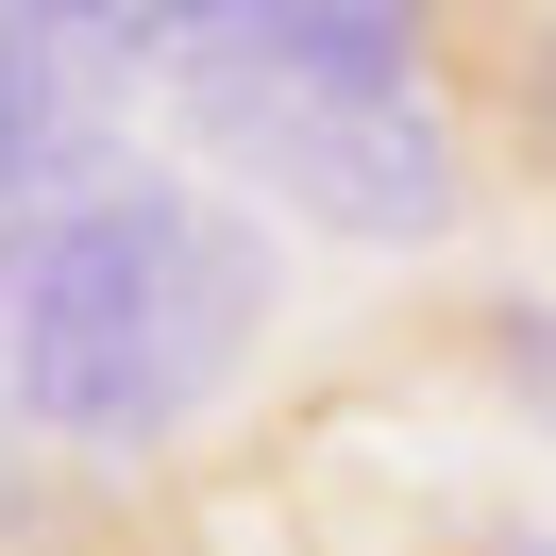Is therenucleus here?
Returning a JSON list of instances; mask_svg holds the SVG:
<instances>
[{
  "label": "nucleus",
  "instance_id": "obj_1",
  "mask_svg": "<svg viewBox=\"0 0 556 556\" xmlns=\"http://www.w3.org/2000/svg\"><path fill=\"white\" fill-rule=\"evenodd\" d=\"M270 219L237 186L136 169L68 219H0V421L68 472H152L270 354Z\"/></svg>",
  "mask_w": 556,
  "mask_h": 556
},
{
  "label": "nucleus",
  "instance_id": "obj_2",
  "mask_svg": "<svg viewBox=\"0 0 556 556\" xmlns=\"http://www.w3.org/2000/svg\"><path fill=\"white\" fill-rule=\"evenodd\" d=\"M169 136L203 169H237L253 219H304L338 253H439L472 219V136H455L439 85L405 102H320V85H169Z\"/></svg>",
  "mask_w": 556,
  "mask_h": 556
},
{
  "label": "nucleus",
  "instance_id": "obj_3",
  "mask_svg": "<svg viewBox=\"0 0 556 556\" xmlns=\"http://www.w3.org/2000/svg\"><path fill=\"white\" fill-rule=\"evenodd\" d=\"M136 51L102 17L0 0V219H68L102 186H136Z\"/></svg>",
  "mask_w": 556,
  "mask_h": 556
},
{
  "label": "nucleus",
  "instance_id": "obj_4",
  "mask_svg": "<svg viewBox=\"0 0 556 556\" xmlns=\"http://www.w3.org/2000/svg\"><path fill=\"white\" fill-rule=\"evenodd\" d=\"M439 102L472 169L556 203V0H439Z\"/></svg>",
  "mask_w": 556,
  "mask_h": 556
},
{
  "label": "nucleus",
  "instance_id": "obj_5",
  "mask_svg": "<svg viewBox=\"0 0 556 556\" xmlns=\"http://www.w3.org/2000/svg\"><path fill=\"white\" fill-rule=\"evenodd\" d=\"M439 338H455V371H472L522 439H556V304L540 287H472V304H439Z\"/></svg>",
  "mask_w": 556,
  "mask_h": 556
},
{
  "label": "nucleus",
  "instance_id": "obj_6",
  "mask_svg": "<svg viewBox=\"0 0 556 556\" xmlns=\"http://www.w3.org/2000/svg\"><path fill=\"white\" fill-rule=\"evenodd\" d=\"M455 556H556V522H472Z\"/></svg>",
  "mask_w": 556,
  "mask_h": 556
}]
</instances>
